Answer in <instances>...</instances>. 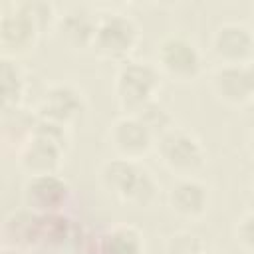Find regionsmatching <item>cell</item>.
Masks as SVG:
<instances>
[{
  "instance_id": "1",
  "label": "cell",
  "mask_w": 254,
  "mask_h": 254,
  "mask_svg": "<svg viewBox=\"0 0 254 254\" xmlns=\"http://www.w3.org/2000/svg\"><path fill=\"white\" fill-rule=\"evenodd\" d=\"M99 179L111 194L135 206L151 204L159 190L155 177L147 169L139 167L137 161H129L123 157L105 161L99 169Z\"/></svg>"
},
{
  "instance_id": "2",
  "label": "cell",
  "mask_w": 254,
  "mask_h": 254,
  "mask_svg": "<svg viewBox=\"0 0 254 254\" xmlns=\"http://www.w3.org/2000/svg\"><path fill=\"white\" fill-rule=\"evenodd\" d=\"M161 73L149 62H123L115 75V97L127 115H133L149 101L157 99Z\"/></svg>"
},
{
  "instance_id": "3",
  "label": "cell",
  "mask_w": 254,
  "mask_h": 254,
  "mask_svg": "<svg viewBox=\"0 0 254 254\" xmlns=\"http://www.w3.org/2000/svg\"><path fill=\"white\" fill-rule=\"evenodd\" d=\"M139 40L141 32L133 18L125 14H105L103 18H97L91 48L103 60L125 62L135 52Z\"/></svg>"
},
{
  "instance_id": "4",
  "label": "cell",
  "mask_w": 254,
  "mask_h": 254,
  "mask_svg": "<svg viewBox=\"0 0 254 254\" xmlns=\"http://www.w3.org/2000/svg\"><path fill=\"white\" fill-rule=\"evenodd\" d=\"M155 67L173 81L189 83L202 73V54L192 40L185 36H167L157 46Z\"/></svg>"
},
{
  "instance_id": "5",
  "label": "cell",
  "mask_w": 254,
  "mask_h": 254,
  "mask_svg": "<svg viewBox=\"0 0 254 254\" xmlns=\"http://www.w3.org/2000/svg\"><path fill=\"white\" fill-rule=\"evenodd\" d=\"M155 143L161 163L181 179L198 173L206 161L200 141L185 129L173 127L167 133H163Z\"/></svg>"
},
{
  "instance_id": "6",
  "label": "cell",
  "mask_w": 254,
  "mask_h": 254,
  "mask_svg": "<svg viewBox=\"0 0 254 254\" xmlns=\"http://www.w3.org/2000/svg\"><path fill=\"white\" fill-rule=\"evenodd\" d=\"M69 196V187L60 175L28 177L24 185V204L36 214L62 212Z\"/></svg>"
},
{
  "instance_id": "7",
  "label": "cell",
  "mask_w": 254,
  "mask_h": 254,
  "mask_svg": "<svg viewBox=\"0 0 254 254\" xmlns=\"http://www.w3.org/2000/svg\"><path fill=\"white\" fill-rule=\"evenodd\" d=\"M212 52L222 65H246L254 54L252 30L244 24L228 22L216 28L212 36Z\"/></svg>"
},
{
  "instance_id": "8",
  "label": "cell",
  "mask_w": 254,
  "mask_h": 254,
  "mask_svg": "<svg viewBox=\"0 0 254 254\" xmlns=\"http://www.w3.org/2000/svg\"><path fill=\"white\" fill-rule=\"evenodd\" d=\"M83 107H85L83 93L75 85L54 83L44 91V95L38 103V115L36 117L56 121L62 125H69L73 119H77L81 115Z\"/></svg>"
},
{
  "instance_id": "9",
  "label": "cell",
  "mask_w": 254,
  "mask_h": 254,
  "mask_svg": "<svg viewBox=\"0 0 254 254\" xmlns=\"http://www.w3.org/2000/svg\"><path fill=\"white\" fill-rule=\"evenodd\" d=\"M109 143L115 149L117 157L139 161L151 151V147L155 145V137L135 115H123L111 125Z\"/></svg>"
},
{
  "instance_id": "10",
  "label": "cell",
  "mask_w": 254,
  "mask_h": 254,
  "mask_svg": "<svg viewBox=\"0 0 254 254\" xmlns=\"http://www.w3.org/2000/svg\"><path fill=\"white\" fill-rule=\"evenodd\" d=\"M210 85L220 101L228 105H244L254 95L252 65H220L212 73Z\"/></svg>"
},
{
  "instance_id": "11",
  "label": "cell",
  "mask_w": 254,
  "mask_h": 254,
  "mask_svg": "<svg viewBox=\"0 0 254 254\" xmlns=\"http://www.w3.org/2000/svg\"><path fill=\"white\" fill-rule=\"evenodd\" d=\"M38 36V28L16 8V4L8 12L0 14V50L4 56L14 58L28 54L36 46Z\"/></svg>"
},
{
  "instance_id": "12",
  "label": "cell",
  "mask_w": 254,
  "mask_h": 254,
  "mask_svg": "<svg viewBox=\"0 0 254 254\" xmlns=\"http://www.w3.org/2000/svg\"><path fill=\"white\" fill-rule=\"evenodd\" d=\"M65 149L38 135H30L20 149L18 163L30 175H58Z\"/></svg>"
},
{
  "instance_id": "13",
  "label": "cell",
  "mask_w": 254,
  "mask_h": 254,
  "mask_svg": "<svg viewBox=\"0 0 254 254\" xmlns=\"http://www.w3.org/2000/svg\"><path fill=\"white\" fill-rule=\"evenodd\" d=\"M169 206L183 218H198L208 208V189L192 177H183L169 190Z\"/></svg>"
},
{
  "instance_id": "14",
  "label": "cell",
  "mask_w": 254,
  "mask_h": 254,
  "mask_svg": "<svg viewBox=\"0 0 254 254\" xmlns=\"http://www.w3.org/2000/svg\"><path fill=\"white\" fill-rule=\"evenodd\" d=\"M56 28L62 40L69 48H75V50L91 48L95 28H97V16L83 6H75V8H69L64 16H58Z\"/></svg>"
},
{
  "instance_id": "15",
  "label": "cell",
  "mask_w": 254,
  "mask_h": 254,
  "mask_svg": "<svg viewBox=\"0 0 254 254\" xmlns=\"http://www.w3.org/2000/svg\"><path fill=\"white\" fill-rule=\"evenodd\" d=\"M26 91V75L20 64L0 54V117H6L20 109Z\"/></svg>"
},
{
  "instance_id": "16",
  "label": "cell",
  "mask_w": 254,
  "mask_h": 254,
  "mask_svg": "<svg viewBox=\"0 0 254 254\" xmlns=\"http://www.w3.org/2000/svg\"><path fill=\"white\" fill-rule=\"evenodd\" d=\"M143 234L131 224L113 226L101 240V254H143Z\"/></svg>"
},
{
  "instance_id": "17",
  "label": "cell",
  "mask_w": 254,
  "mask_h": 254,
  "mask_svg": "<svg viewBox=\"0 0 254 254\" xmlns=\"http://www.w3.org/2000/svg\"><path fill=\"white\" fill-rule=\"evenodd\" d=\"M38 220L40 214L24 208L18 212H12L6 218L4 234L12 244H36L38 242Z\"/></svg>"
},
{
  "instance_id": "18",
  "label": "cell",
  "mask_w": 254,
  "mask_h": 254,
  "mask_svg": "<svg viewBox=\"0 0 254 254\" xmlns=\"http://www.w3.org/2000/svg\"><path fill=\"white\" fill-rule=\"evenodd\" d=\"M133 115L149 129V133L155 137V141H157L163 133H167L169 129L175 127L173 113H171L161 101H157V99L149 101L147 105H143V107H141L139 111H135Z\"/></svg>"
},
{
  "instance_id": "19",
  "label": "cell",
  "mask_w": 254,
  "mask_h": 254,
  "mask_svg": "<svg viewBox=\"0 0 254 254\" xmlns=\"http://www.w3.org/2000/svg\"><path fill=\"white\" fill-rule=\"evenodd\" d=\"M69 234V218L62 212L40 214L38 220V242L44 244H62Z\"/></svg>"
},
{
  "instance_id": "20",
  "label": "cell",
  "mask_w": 254,
  "mask_h": 254,
  "mask_svg": "<svg viewBox=\"0 0 254 254\" xmlns=\"http://www.w3.org/2000/svg\"><path fill=\"white\" fill-rule=\"evenodd\" d=\"M16 8L26 14L32 24L38 28L40 34H44L48 28L56 26L58 16H56V8L50 2H38V0H28V2H18Z\"/></svg>"
},
{
  "instance_id": "21",
  "label": "cell",
  "mask_w": 254,
  "mask_h": 254,
  "mask_svg": "<svg viewBox=\"0 0 254 254\" xmlns=\"http://www.w3.org/2000/svg\"><path fill=\"white\" fill-rule=\"evenodd\" d=\"M252 222H254V216L252 212H246L240 220H238V226H236V242L250 250L252 244H254V228H252Z\"/></svg>"
},
{
  "instance_id": "22",
  "label": "cell",
  "mask_w": 254,
  "mask_h": 254,
  "mask_svg": "<svg viewBox=\"0 0 254 254\" xmlns=\"http://www.w3.org/2000/svg\"><path fill=\"white\" fill-rule=\"evenodd\" d=\"M0 254H6V252H2V250H0Z\"/></svg>"
},
{
  "instance_id": "23",
  "label": "cell",
  "mask_w": 254,
  "mask_h": 254,
  "mask_svg": "<svg viewBox=\"0 0 254 254\" xmlns=\"http://www.w3.org/2000/svg\"><path fill=\"white\" fill-rule=\"evenodd\" d=\"M196 254H200V252H196Z\"/></svg>"
}]
</instances>
